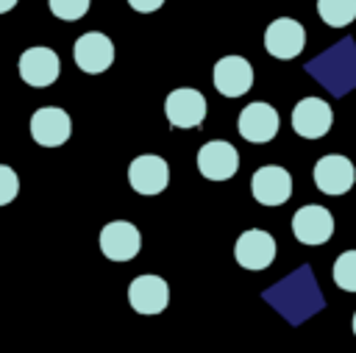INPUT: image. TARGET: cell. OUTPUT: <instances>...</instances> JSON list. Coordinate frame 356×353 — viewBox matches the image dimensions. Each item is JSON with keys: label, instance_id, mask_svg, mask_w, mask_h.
<instances>
[{"label": "cell", "instance_id": "8", "mask_svg": "<svg viewBox=\"0 0 356 353\" xmlns=\"http://www.w3.org/2000/svg\"><path fill=\"white\" fill-rule=\"evenodd\" d=\"M292 233L303 245H325L334 236V217L325 206H300L292 217Z\"/></svg>", "mask_w": 356, "mask_h": 353}, {"label": "cell", "instance_id": "22", "mask_svg": "<svg viewBox=\"0 0 356 353\" xmlns=\"http://www.w3.org/2000/svg\"><path fill=\"white\" fill-rule=\"evenodd\" d=\"M17 6V0H0V14H6V11H11Z\"/></svg>", "mask_w": 356, "mask_h": 353}, {"label": "cell", "instance_id": "1", "mask_svg": "<svg viewBox=\"0 0 356 353\" xmlns=\"http://www.w3.org/2000/svg\"><path fill=\"white\" fill-rule=\"evenodd\" d=\"M264 47H267V53L273 58L289 61V58L300 56V50L306 47V31H303V25L298 19L278 17L264 31Z\"/></svg>", "mask_w": 356, "mask_h": 353}, {"label": "cell", "instance_id": "10", "mask_svg": "<svg viewBox=\"0 0 356 353\" xmlns=\"http://www.w3.org/2000/svg\"><path fill=\"white\" fill-rule=\"evenodd\" d=\"M128 183H131L134 192H139L145 197L159 195L170 183V167L161 156H150V153L136 156L128 167Z\"/></svg>", "mask_w": 356, "mask_h": 353}, {"label": "cell", "instance_id": "5", "mask_svg": "<svg viewBox=\"0 0 356 353\" xmlns=\"http://www.w3.org/2000/svg\"><path fill=\"white\" fill-rule=\"evenodd\" d=\"M334 111L323 97H303L292 108V131L303 139H320L331 131Z\"/></svg>", "mask_w": 356, "mask_h": 353}, {"label": "cell", "instance_id": "18", "mask_svg": "<svg viewBox=\"0 0 356 353\" xmlns=\"http://www.w3.org/2000/svg\"><path fill=\"white\" fill-rule=\"evenodd\" d=\"M334 284L345 292H356V250H345L334 261Z\"/></svg>", "mask_w": 356, "mask_h": 353}, {"label": "cell", "instance_id": "12", "mask_svg": "<svg viewBox=\"0 0 356 353\" xmlns=\"http://www.w3.org/2000/svg\"><path fill=\"white\" fill-rule=\"evenodd\" d=\"M250 192L261 206H281L292 197V175L284 167H259L250 178Z\"/></svg>", "mask_w": 356, "mask_h": 353}, {"label": "cell", "instance_id": "15", "mask_svg": "<svg viewBox=\"0 0 356 353\" xmlns=\"http://www.w3.org/2000/svg\"><path fill=\"white\" fill-rule=\"evenodd\" d=\"M214 89L225 97H242L253 86V67L242 56H222L214 64Z\"/></svg>", "mask_w": 356, "mask_h": 353}, {"label": "cell", "instance_id": "2", "mask_svg": "<svg viewBox=\"0 0 356 353\" xmlns=\"http://www.w3.org/2000/svg\"><path fill=\"white\" fill-rule=\"evenodd\" d=\"M164 114L172 128H197L206 120V97L197 89H172L164 100Z\"/></svg>", "mask_w": 356, "mask_h": 353}, {"label": "cell", "instance_id": "6", "mask_svg": "<svg viewBox=\"0 0 356 353\" xmlns=\"http://www.w3.org/2000/svg\"><path fill=\"white\" fill-rule=\"evenodd\" d=\"M242 139L253 142V145H264L270 139H275L278 128H281V120H278V111L270 106V103H248L242 111H239V122H236Z\"/></svg>", "mask_w": 356, "mask_h": 353}, {"label": "cell", "instance_id": "21", "mask_svg": "<svg viewBox=\"0 0 356 353\" xmlns=\"http://www.w3.org/2000/svg\"><path fill=\"white\" fill-rule=\"evenodd\" d=\"M128 6L139 14H150V11H159L164 6V0H128Z\"/></svg>", "mask_w": 356, "mask_h": 353}, {"label": "cell", "instance_id": "20", "mask_svg": "<svg viewBox=\"0 0 356 353\" xmlns=\"http://www.w3.org/2000/svg\"><path fill=\"white\" fill-rule=\"evenodd\" d=\"M19 192V178L8 164H0V206H8Z\"/></svg>", "mask_w": 356, "mask_h": 353}, {"label": "cell", "instance_id": "19", "mask_svg": "<svg viewBox=\"0 0 356 353\" xmlns=\"http://www.w3.org/2000/svg\"><path fill=\"white\" fill-rule=\"evenodd\" d=\"M47 6L53 11V17L67 19V22H75V19H81L89 11L92 0H47Z\"/></svg>", "mask_w": 356, "mask_h": 353}, {"label": "cell", "instance_id": "4", "mask_svg": "<svg viewBox=\"0 0 356 353\" xmlns=\"http://www.w3.org/2000/svg\"><path fill=\"white\" fill-rule=\"evenodd\" d=\"M72 56H75V64L81 72L86 75H100L111 67L114 61V44L106 33L100 31H89L83 36H78L75 47H72Z\"/></svg>", "mask_w": 356, "mask_h": 353}, {"label": "cell", "instance_id": "14", "mask_svg": "<svg viewBox=\"0 0 356 353\" xmlns=\"http://www.w3.org/2000/svg\"><path fill=\"white\" fill-rule=\"evenodd\" d=\"M234 256H236V264L245 270H267L275 258V239L261 228H250L239 233L234 245Z\"/></svg>", "mask_w": 356, "mask_h": 353}, {"label": "cell", "instance_id": "7", "mask_svg": "<svg viewBox=\"0 0 356 353\" xmlns=\"http://www.w3.org/2000/svg\"><path fill=\"white\" fill-rule=\"evenodd\" d=\"M72 133V120L58 106L36 108L31 117V136L42 147H61Z\"/></svg>", "mask_w": 356, "mask_h": 353}, {"label": "cell", "instance_id": "16", "mask_svg": "<svg viewBox=\"0 0 356 353\" xmlns=\"http://www.w3.org/2000/svg\"><path fill=\"white\" fill-rule=\"evenodd\" d=\"M128 303L139 314H161L170 303V286L159 275H139L128 286Z\"/></svg>", "mask_w": 356, "mask_h": 353}, {"label": "cell", "instance_id": "23", "mask_svg": "<svg viewBox=\"0 0 356 353\" xmlns=\"http://www.w3.org/2000/svg\"><path fill=\"white\" fill-rule=\"evenodd\" d=\"M353 334H356V311H353Z\"/></svg>", "mask_w": 356, "mask_h": 353}, {"label": "cell", "instance_id": "13", "mask_svg": "<svg viewBox=\"0 0 356 353\" xmlns=\"http://www.w3.org/2000/svg\"><path fill=\"white\" fill-rule=\"evenodd\" d=\"M17 69H19V78H22L28 86L42 89V86L56 83V78H58V72H61V61H58L56 50H50V47H28V50L19 56Z\"/></svg>", "mask_w": 356, "mask_h": 353}, {"label": "cell", "instance_id": "9", "mask_svg": "<svg viewBox=\"0 0 356 353\" xmlns=\"http://www.w3.org/2000/svg\"><path fill=\"white\" fill-rule=\"evenodd\" d=\"M197 170L209 181H228L239 170V153L231 142L214 139L197 150Z\"/></svg>", "mask_w": 356, "mask_h": 353}, {"label": "cell", "instance_id": "17", "mask_svg": "<svg viewBox=\"0 0 356 353\" xmlns=\"http://www.w3.org/2000/svg\"><path fill=\"white\" fill-rule=\"evenodd\" d=\"M317 14L331 28H345L356 19V0H317Z\"/></svg>", "mask_w": 356, "mask_h": 353}, {"label": "cell", "instance_id": "3", "mask_svg": "<svg viewBox=\"0 0 356 353\" xmlns=\"http://www.w3.org/2000/svg\"><path fill=\"white\" fill-rule=\"evenodd\" d=\"M142 247V233L128 220H111L100 231V250L111 261H131Z\"/></svg>", "mask_w": 356, "mask_h": 353}, {"label": "cell", "instance_id": "11", "mask_svg": "<svg viewBox=\"0 0 356 353\" xmlns=\"http://www.w3.org/2000/svg\"><path fill=\"white\" fill-rule=\"evenodd\" d=\"M356 181V167L348 156L328 153L314 164V186L325 195H345Z\"/></svg>", "mask_w": 356, "mask_h": 353}]
</instances>
